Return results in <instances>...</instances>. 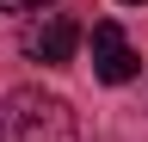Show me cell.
Here are the masks:
<instances>
[{"label": "cell", "mask_w": 148, "mask_h": 142, "mask_svg": "<svg viewBox=\"0 0 148 142\" xmlns=\"http://www.w3.org/2000/svg\"><path fill=\"white\" fill-rule=\"evenodd\" d=\"M0 6H6V12H37L43 0H0Z\"/></svg>", "instance_id": "277c9868"}, {"label": "cell", "mask_w": 148, "mask_h": 142, "mask_svg": "<svg viewBox=\"0 0 148 142\" xmlns=\"http://www.w3.org/2000/svg\"><path fill=\"white\" fill-rule=\"evenodd\" d=\"M92 74L111 80V86H123V80L142 74V56L130 49V37L117 31V19H99V25H92Z\"/></svg>", "instance_id": "3957f363"}, {"label": "cell", "mask_w": 148, "mask_h": 142, "mask_svg": "<svg viewBox=\"0 0 148 142\" xmlns=\"http://www.w3.org/2000/svg\"><path fill=\"white\" fill-rule=\"evenodd\" d=\"M0 142H80L74 105L43 86H12L0 105Z\"/></svg>", "instance_id": "6da1fadb"}, {"label": "cell", "mask_w": 148, "mask_h": 142, "mask_svg": "<svg viewBox=\"0 0 148 142\" xmlns=\"http://www.w3.org/2000/svg\"><path fill=\"white\" fill-rule=\"evenodd\" d=\"M123 6H142V0H123Z\"/></svg>", "instance_id": "5b68a950"}, {"label": "cell", "mask_w": 148, "mask_h": 142, "mask_svg": "<svg viewBox=\"0 0 148 142\" xmlns=\"http://www.w3.org/2000/svg\"><path fill=\"white\" fill-rule=\"evenodd\" d=\"M18 49H25L31 62H43V68H68L74 49H80V25H74L68 12H37V19L18 31Z\"/></svg>", "instance_id": "7a4b0ae2"}]
</instances>
